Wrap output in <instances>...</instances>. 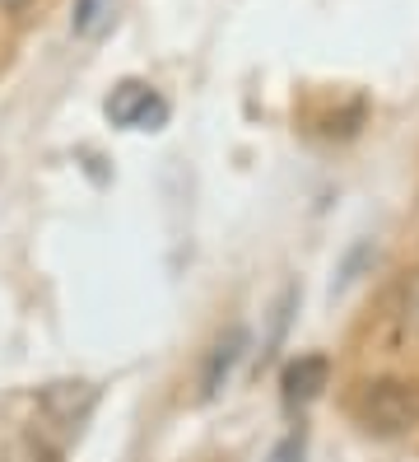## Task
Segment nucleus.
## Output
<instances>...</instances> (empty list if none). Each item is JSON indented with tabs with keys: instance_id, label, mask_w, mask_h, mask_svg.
<instances>
[{
	"instance_id": "obj_1",
	"label": "nucleus",
	"mask_w": 419,
	"mask_h": 462,
	"mask_svg": "<svg viewBox=\"0 0 419 462\" xmlns=\"http://www.w3.org/2000/svg\"><path fill=\"white\" fill-rule=\"evenodd\" d=\"M354 416L378 434H405L419 425V383L405 378H373L354 397Z\"/></svg>"
},
{
	"instance_id": "obj_2",
	"label": "nucleus",
	"mask_w": 419,
	"mask_h": 462,
	"mask_svg": "<svg viewBox=\"0 0 419 462\" xmlns=\"http://www.w3.org/2000/svg\"><path fill=\"white\" fill-rule=\"evenodd\" d=\"M107 117L117 126H131V131H154L168 117V107H163V98L150 85H140V79H122V85L107 94Z\"/></svg>"
},
{
	"instance_id": "obj_3",
	"label": "nucleus",
	"mask_w": 419,
	"mask_h": 462,
	"mask_svg": "<svg viewBox=\"0 0 419 462\" xmlns=\"http://www.w3.org/2000/svg\"><path fill=\"white\" fill-rule=\"evenodd\" d=\"M242 356H247V328H229V332L210 346V356H205V365H201V397H205V402L219 397V388L233 378V369H238Z\"/></svg>"
},
{
	"instance_id": "obj_4",
	"label": "nucleus",
	"mask_w": 419,
	"mask_h": 462,
	"mask_svg": "<svg viewBox=\"0 0 419 462\" xmlns=\"http://www.w3.org/2000/svg\"><path fill=\"white\" fill-rule=\"evenodd\" d=\"M331 378V360L326 356H298L285 365V374H279V388H285V406L294 411V406H307L313 397H322Z\"/></svg>"
},
{
	"instance_id": "obj_5",
	"label": "nucleus",
	"mask_w": 419,
	"mask_h": 462,
	"mask_svg": "<svg viewBox=\"0 0 419 462\" xmlns=\"http://www.w3.org/2000/svg\"><path fill=\"white\" fill-rule=\"evenodd\" d=\"M94 388L89 383H51L47 393H42V406H47V416H56L61 425H70V430H79V420L89 416V406H94Z\"/></svg>"
},
{
	"instance_id": "obj_6",
	"label": "nucleus",
	"mask_w": 419,
	"mask_h": 462,
	"mask_svg": "<svg viewBox=\"0 0 419 462\" xmlns=\"http://www.w3.org/2000/svg\"><path fill=\"white\" fill-rule=\"evenodd\" d=\"M107 19H112V0H75L70 29H75V38H98L107 29Z\"/></svg>"
},
{
	"instance_id": "obj_7",
	"label": "nucleus",
	"mask_w": 419,
	"mask_h": 462,
	"mask_svg": "<svg viewBox=\"0 0 419 462\" xmlns=\"http://www.w3.org/2000/svg\"><path fill=\"white\" fill-rule=\"evenodd\" d=\"M405 318L419 328V276H414V281H410V290H405Z\"/></svg>"
},
{
	"instance_id": "obj_8",
	"label": "nucleus",
	"mask_w": 419,
	"mask_h": 462,
	"mask_svg": "<svg viewBox=\"0 0 419 462\" xmlns=\"http://www.w3.org/2000/svg\"><path fill=\"white\" fill-rule=\"evenodd\" d=\"M28 0H0V10H23Z\"/></svg>"
}]
</instances>
